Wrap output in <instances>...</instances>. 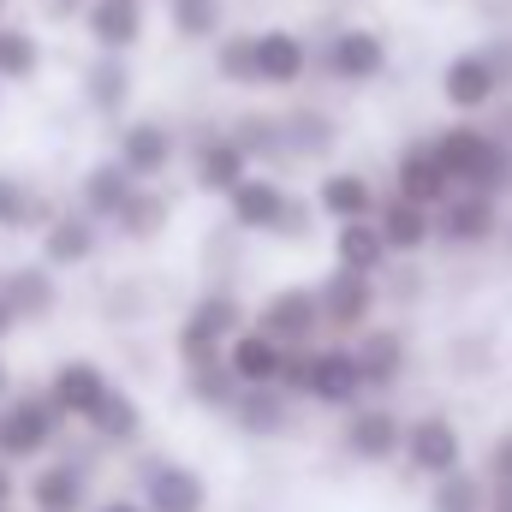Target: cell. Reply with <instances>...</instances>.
I'll return each mask as SVG.
<instances>
[{"label": "cell", "instance_id": "cell-1", "mask_svg": "<svg viewBox=\"0 0 512 512\" xmlns=\"http://www.w3.org/2000/svg\"><path fill=\"white\" fill-rule=\"evenodd\" d=\"M435 155L447 161V173H453V179H471L477 191L507 185V179H512L507 149H501V143H489V137H477V131H447V137L435 143Z\"/></svg>", "mask_w": 512, "mask_h": 512}, {"label": "cell", "instance_id": "cell-2", "mask_svg": "<svg viewBox=\"0 0 512 512\" xmlns=\"http://www.w3.org/2000/svg\"><path fill=\"white\" fill-rule=\"evenodd\" d=\"M54 435V405H36V399H18L6 417H0V453H42Z\"/></svg>", "mask_w": 512, "mask_h": 512}, {"label": "cell", "instance_id": "cell-3", "mask_svg": "<svg viewBox=\"0 0 512 512\" xmlns=\"http://www.w3.org/2000/svg\"><path fill=\"white\" fill-rule=\"evenodd\" d=\"M233 328H239V304H233V298H203V304L191 310V322H185L179 346H185V358H209V352H215V340H221V334H233Z\"/></svg>", "mask_w": 512, "mask_h": 512}, {"label": "cell", "instance_id": "cell-4", "mask_svg": "<svg viewBox=\"0 0 512 512\" xmlns=\"http://www.w3.org/2000/svg\"><path fill=\"white\" fill-rule=\"evenodd\" d=\"M405 447H411V459H417L423 471H435V477H447V471L459 465V429H453L447 417H423V423H411Z\"/></svg>", "mask_w": 512, "mask_h": 512}, {"label": "cell", "instance_id": "cell-5", "mask_svg": "<svg viewBox=\"0 0 512 512\" xmlns=\"http://www.w3.org/2000/svg\"><path fill=\"white\" fill-rule=\"evenodd\" d=\"M364 382H370V376H364V364H358L352 352H316V370H310V393H316V399L346 405Z\"/></svg>", "mask_w": 512, "mask_h": 512}, {"label": "cell", "instance_id": "cell-6", "mask_svg": "<svg viewBox=\"0 0 512 512\" xmlns=\"http://www.w3.org/2000/svg\"><path fill=\"white\" fill-rule=\"evenodd\" d=\"M441 84H447V102H453V108H483V102H495V60L465 54V60L447 66Z\"/></svg>", "mask_w": 512, "mask_h": 512}, {"label": "cell", "instance_id": "cell-7", "mask_svg": "<svg viewBox=\"0 0 512 512\" xmlns=\"http://www.w3.org/2000/svg\"><path fill=\"white\" fill-rule=\"evenodd\" d=\"M280 364H286V352L274 346V334H239L233 340V358H227V370L239 376V382H280Z\"/></svg>", "mask_w": 512, "mask_h": 512}, {"label": "cell", "instance_id": "cell-8", "mask_svg": "<svg viewBox=\"0 0 512 512\" xmlns=\"http://www.w3.org/2000/svg\"><path fill=\"white\" fill-rule=\"evenodd\" d=\"M447 161L435 155V149H411L405 161H399V197H411V203H435L441 191H447Z\"/></svg>", "mask_w": 512, "mask_h": 512}, {"label": "cell", "instance_id": "cell-9", "mask_svg": "<svg viewBox=\"0 0 512 512\" xmlns=\"http://www.w3.org/2000/svg\"><path fill=\"white\" fill-rule=\"evenodd\" d=\"M227 197H233V221L239 227H280V215H286V197L268 179H239Z\"/></svg>", "mask_w": 512, "mask_h": 512}, {"label": "cell", "instance_id": "cell-10", "mask_svg": "<svg viewBox=\"0 0 512 512\" xmlns=\"http://www.w3.org/2000/svg\"><path fill=\"white\" fill-rule=\"evenodd\" d=\"M149 507L155 512H197L203 507V483L191 471H179V465H161L149 477Z\"/></svg>", "mask_w": 512, "mask_h": 512}, {"label": "cell", "instance_id": "cell-11", "mask_svg": "<svg viewBox=\"0 0 512 512\" xmlns=\"http://www.w3.org/2000/svg\"><path fill=\"white\" fill-rule=\"evenodd\" d=\"M387 60L382 36H370V30H346L340 42H334V72L340 78H376Z\"/></svg>", "mask_w": 512, "mask_h": 512}, {"label": "cell", "instance_id": "cell-12", "mask_svg": "<svg viewBox=\"0 0 512 512\" xmlns=\"http://www.w3.org/2000/svg\"><path fill=\"white\" fill-rule=\"evenodd\" d=\"M102 393H108V382H102V370H90V364H66V370L54 376V405H60V411L90 417Z\"/></svg>", "mask_w": 512, "mask_h": 512}, {"label": "cell", "instance_id": "cell-13", "mask_svg": "<svg viewBox=\"0 0 512 512\" xmlns=\"http://www.w3.org/2000/svg\"><path fill=\"white\" fill-rule=\"evenodd\" d=\"M256 60H262L268 84H292L304 72V42L286 36V30H268V36H256Z\"/></svg>", "mask_w": 512, "mask_h": 512}, {"label": "cell", "instance_id": "cell-14", "mask_svg": "<svg viewBox=\"0 0 512 512\" xmlns=\"http://www.w3.org/2000/svg\"><path fill=\"white\" fill-rule=\"evenodd\" d=\"M322 298H328V316H334V322H358V316L370 310V280H364V268H346V262H340V274L322 286Z\"/></svg>", "mask_w": 512, "mask_h": 512}, {"label": "cell", "instance_id": "cell-15", "mask_svg": "<svg viewBox=\"0 0 512 512\" xmlns=\"http://www.w3.org/2000/svg\"><path fill=\"white\" fill-rule=\"evenodd\" d=\"M346 447H352L358 459H387V453L399 447V423H393L387 411H358V417H352Z\"/></svg>", "mask_w": 512, "mask_h": 512}, {"label": "cell", "instance_id": "cell-16", "mask_svg": "<svg viewBox=\"0 0 512 512\" xmlns=\"http://www.w3.org/2000/svg\"><path fill=\"white\" fill-rule=\"evenodd\" d=\"M167 155H173V137L161 126H131L126 143H120V161H126L131 173H161Z\"/></svg>", "mask_w": 512, "mask_h": 512}, {"label": "cell", "instance_id": "cell-17", "mask_svg": "<svg viewBox=\"0 0 512 512\" xmlns=\"http://www.w3.org/2000/svg\"><path fill=\"white\" fill-rule=\"evenodd\" d=\"M239 179H245V149L239 143H209L197 155V185L203 191H233Z\"/></svg>", "mask_w": 512, "mask_h": 512}, {"label": "cell", "instance_id": "cell-18", "mask_svg": "<svg viewBox=\"0 0 512 512\" xmlns=\"http://www.w3.org/2000/svg\"><path fill=\"white\" fill-rule=\"evenodd\" d=\"M90 30H96V42H108V48L137 42V0H96V6H90Z\"/></svg>", "mask_w": 512, "mask_h": 512}, {"label": "cell", "instance_id": "cell-19", "mask_svg": "<svg viewBox=\"0 0 512 512\" xmlns=\"http://www.w3.org/2000/svg\"><path fill=\"white\" fill-rule=\"evenodd\" d=\"M126 173H131V167H96V173L84 179V197H90V209H96V215H114V221H120V209L137 197Z\"/></svg>", "mask_w": 512, "mask_h": 512}, {"label": "cell", "instance_id": "cell-20", "mask_svg": "<svg viewBox=\"0 0 512 512\" xmlns=\"http://www.w3.org/2000/svg\"><path fill=\"white\" fill-rule=\"evenodd\" d=\"M322 209L340 215V221H364V215H370V185H364L358 173H334V179L322 185Z\"/></svg>", "mask_w": 512, "mask_h": 512}, {"label": "cell", "instance_id": "cell-21", "mask_svg": "<svg viewBox=\"0 0 512 512\" xmlns=\"http://www.w3.org/2000/svg\"><path fill=\"white\" fill-rule=\"evenodd\" d=\"M310 322H316V298H304V292H280L268 304V334H280V340H304Z\"/></svg>", "mask_w": 512, "mask_h": 512}, {"label": "cell", "instance_id": "cell-22", "mask_svg": "<svg viewBox=\"0 0 512 512\" xmlns=\"http://www.w3.org/2000/svg\"><path fill=\"white\" fill-rule=\"evenodd\" d=\"M382 251H387V233L382 227H370V221H346V233H340V262L346 268H376L382 262Z\"/></svg>", "mask_w": 512, "mask_h": 512}, {"label": "cell", "instance_id": "cell-23", "mask_svg": "<svg viewBox=\"0 0 512 512\" xmlns=\"http://www.w3.org/2000/svg\"><path fill=\"white\" fill-rule=\"evenodd\" d=\"M382 233L387 245H399V251H417L423 239H429V221H423V203H411V197H399L393 209L382 215Z\"/></svg>", "mask_w": 512, "mask_h": 512}, {"label": "cell", "instance_id": "cell-24", "mask_svg": "<svg viewBox=\"0 0 512 512\" xmlns=\"http://www.w3.org/2000/svg\"><path fill=\"white\" fill-rule=\"evenodd\" d=\"M90 245H96V239H90V221H54V227H48V262H60V268H66V262H84Z\"/></svg>", "mask_w": 512, "mask_h": 512}, {"label": "cell", "instance_id": "cell-25", "mask_svg": "<svg viewBox=\"0 0 512 512\" xmlns=\"http://www.w3.org/2000/svg\"><path fill=\"white\" fill-rule=\"evenodd\" d=\"M489 227H495L489 197H465V203H453V209H447V239H483Z\"/></svg>", "mask_w": 512, "mask_h": 512}, {"label": "cell", "instance_id": "cell-26", "mask_svg": "<svg viewBox=\"0 0 512 512\" xmlns=\"http://www.w3.org/2000/svg\"><path fill=\"white\" fill-rule=\"evenodd\" d=\"M90 423H96L102 435H120V441H126V435H137V405H131L126 393H114V387H108V393L96 399Z\"/></svg>", "mask_w": 512, "mask_h": 512}, {"label": "cell", "instance_id": "cell-27", "mask_svg": "<svg viewBox=\"0 0 512 512\" xmlns=\"http://www.w3.org/2000/svg\"><path fill=\"white\" fill-rule=\"evenodd\" d=\"M30 495H36V507H42V512H72L78 501H84V495H78V477H72V471H42Z\"/></svg>", "mask_w": 512, "mask_h": 512}, {"label": "cell", "instance_id": "cell-28", "mask_svg": "<svg viewBox=\"0 0 512 512\" xmlns=\"http://www.w3.org/2000/svg\"><path fill=\"white\" fill-rule=\"evenodd\" d=\"M6 298H12L18 310H30V316H36V310H48V304H54V286H48V274H42V268H18V274H12V286H6Z\"/></svg>", "mask_w": 512, "mask_h": 512}, {"label": "cell", "instance_id": "cell-29", "mask_svg": "<svg viewBox=\"0 0 512 512\" xmlns=\"http://www.w3.org/2000/svg\"><path fill=\"white\" fill-rule=\"evenodd\" d=\"M239 423H245V429H262V435L280 429V399L268 393V382H251V393L239 399Z\"/></svg>", "mask_w": 512, "mask_h": 512}, {"label": "cell", "instance_id": "cell-30", "mask_svg": "<svg viewBox=\"0 0 512 512\" xmlns=\"http://www.w3.org/2000/svg\"><path fill=\"white\" fill-rule=\"evenodd\" d=\"M221 72H227L233 84H251V78H262V60H256V36H233V42L221 48Z\"/></svg>", "mask_w": 512, "mask_h": 512}, {"label": "cell", "instance_id": "cell-31", "mask_svg": "<svg viewBox=\"0 0 512 512\" xmlns=\"http://www.w3.org/2000/svg\"><path fill=\"white\" fill-rule=\"evenodd\" d=\"M173 24L185 36H209L221 24V0H173Z\"/></svg>", "mask_w": 512, "mask_h": 512}, {"label": "cell", "instance_id": "cell-32", "mask_svg": "<svg viewBox=\"0 0 512 512\" xmlns=\"http://www.w3.org/2000/svg\"><path fill=\"white\" fill-rule=\"evenodd\" d=\"M0 72H6V78L36 72V42H30L24 30H0Z\"/></svg>", "mask_w": 512, "mask_h": 512}, {"label": "cell", "instance_id": "cell-33", "mask_svg": "<svg viewBox=\"0 0 512 512\" xmlns=\"http://www.w3.org/2000/svg\"><path fill=\"white\" fill-rule=\"evenodd\" d=\"M161 221H167L161 197H131L126 209H120V227H126V233H137V239H149V233H155Z\"/></svg>", "mask_w": 512, "mask_h": 512}, {"label": "cell", "instance_id": "cell-34", "mask_svg": "<svg viewBox=\"0 0 512 512\" xmlns=\"http://www.w3.org/2000/svg\"><path fill=\"white\" fill-rule=\"evenodd\" d=\"M90 102H96V108H120V102H126V66H114V60L96 66V72H90Z\"/></svg>", "mask_w": 512, "mask_h": 512}, {"label": "cell", "instance_id": "cell-35", "mask_svg": "<svg viewBox=\"0 0 512 512\" xmlns=\"http://www.w3.org/2000/svg\"><path fill=\"white\" fill-rule=\"evenodd\" d=\"M358 364H364V376H370V382H387V376L399 370V340H387V334H382V340H370Z\"/></svg>", "mask_w": 512, "mask_h": 512}, {"label": "cell", "instance_id": "cell-36", "mask_svg": "<svg viewBox=\"0 0 512 512\" xmlns=\"http://www.w3.org/2000/svg\"><path fill=\"white\" fill-rule=\"evenodd\" d=\"M435 512H477V483L471 477H447L441 495H435Z\"/></svg>", "mask_w": 512, "mask_h": 512}, {"label": "cell", "instance_id": "cell-37", "mask_svg": "<svg viewBox=\"0 0 512 512\" xmlns=\"http://www.w3.org/2000/svg\"><path fill=\"white\" fill-rule=\"evenodd\" d=\"M191 382H197V393H203L209 405H233V382H239V376L227 382L221 370H203V358H197V370H191Z\"/></svg>", "mask_w": 512, "mask_h": 512}, {"label": "cell", "instance_id": "cell-38", "mask_svg": "<svg viewBox=\"0 0 512 512\" xmlns=\"http://www.w3.org/2000/svg\"><path fill=\"white\" fill-rule=\"evenodd\" d=\"M36 209H30V197L12 185V179H0V227H18V221H30Z\"/></svg>", "mask_w": 512, "mask_h": 512}, {"label": "cell", "instance_id": "cell-39", "mask_svg": "<svg viewBox=\"0 0 512 512\" xmlns=\"http://www.w3.org/2000/svg\"><path fill=\"white\" fill-rule=\"evenodd\" d=\"M495 477H501V483H512V441H501V447H495Z\"/></svg>", "mask_w": 512, "mask_h": 512}, {"label": "cell", "instance_id": "cell-40", "mask_svg": "<svg viewBox=\"0 0 512 512\" xmlns=\"http://www.w3.org/2000/svg\"><path fill=\"white\" fill-rule=\"evenodd\" d=\"M12 316H18V304H12V298H0V334L12 328Z\"/></svg>", "mask_w": 512, "mask_h": 512}, {"label": "cell", "instance_id": "cell-41", "mask_svg": "<svg viewBox=\"0 0 512 512\" xmlns=\"http://www.w3.org/2000/svg\"><path fill=\"white\" fill-rule=\"evenodd\" d=\"M6 495H12V477H6V465H0V501H6Z\"/></svg>", "mask_w": 512, "mask_h": 512}, {"label": "cell", "instance_id": "cell-42", "mask_svg": "<svg viewBox=\"0 0 512 512\" xmlns=\"http://www.w3.org/2000/svg\"><path fill=\"white\" fill-rule=\"evenodd\" d=\"M108 512H137V507H108Z\"/></svg>", "mask_w": 512, "mask_h": 512}, {"label": "cell", "instance_id": "cell-43", "mask_svg": "<svg viewBox=\"0 0 512 512\" xmlns=\"http://www.w3.org/2000/svg\"><path fill=\"white\" fill-rule=\"evenodd\" d=\"M0 393H6V370H0Z\"/></svg>", "mask_w": 512, "mask_h": 512}]
</instances>
